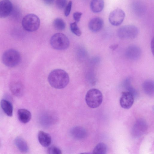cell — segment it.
I'll return each mask as SVG.
<instances>
[{
    "label": "cell",
    "mask_w": 154,
    "mask_h": 154,
    "mask_svg": "<svg viewBox=\"0 0 154 154\" xmlns=\"http://www.w3.org/2000/svg\"><path fill=\"white\" fill-rule=\"evenodd\" d=\"M48 153L50 154H61L62 153L61 149L58 147L52 146L49 147L48 150Z\"/></svg>",
    "instance_id": "cell-24"
},
{
    "label": "cell",
    "mask_w": 154,
    "mask_h": 154,
    "mask_svg": "<svg viewBox=\"0 0 154 154\" xmlns=\"http://www.w3.org/2000/svg\"><path fill=\"white\" fill-rule=\"evenodd\" d=\"M154 85V82L153 81L148 80L144 82L143 87L145 93L149 95L153 94Z\"/></svg>",
    "instance_id": "cell-20"
},
{
    "label": "cell",
    "mask_w": 154,
    "mask_h": 154,
    "mask_svg": "<svg viewBox=\"0 0 154 154\" xmlns=\"http://www.w3.org/2000/svg\"><path fill=\"white\" fill-rule=\"evenodd\" d=\"M53 25L54 28L59 31L64 30L66 27V23L65 22L60 18H56L53 21Z\"/></svg>",
    "instance_id": "cell-22"
},
{
    "label": "cell",
    "mask_w": 154,
    "mask_h": 154,
    "mask_svg": "<svg viewBox=\"0 0 154 154\" xmlns=\"http://www.w3.org/2000/svg\"><path fill=\"white\" fill-rule=\"evenodd\" d=\"M134 97L132 93L129 91L122 92L119 100L121 106L125 109L130 108L134 102Z\"/></svg>",
    "instance_id": "cell-8"
},
{
    "label": "cell",
    "mask_w": 154,
    "mask_h": 154,
    "mask_svg": "<svg viewBox=\"0 0 154 154\" xmlns=\"http://www.w3.org/2000/svg\"><path fill=\"white\" fill-rule=\"evenodd\" d=\"M13 8L12 2L10 0L0 1V18H4L8 17Z\"/></svg>",
    "instance_id": "cell-9"
},
{
    "label": "cell",
    "mask_w": 154,
    "mask_h": 154,
    "mask_svg": "<svg viewBox=\"0 0 154 154\" xmlns=\"http://www.w3.org/2000/svg\"><path fill=\"white\" fill-rule=\"evenodd\" d=\"M38 138L40 144L45 147L49 146L51 142V138L50 135L42 131L38 132Z\"/></svg>",
    "instance_id": "cell-12"
},
{
    "label": "cell",
    "mask_w": 154,
    "mask_h": 154,
    "mask_svg": "<svg viewBox=\"0 0 154 154\" xmlns=\"http://www.w3.org/2000/svg\"><path fill=\"white\" fill-rule=\"evenodd\" d=\"M2 59L5 65L8 67H13L19 64L21 60V56L16 50L9 49L3 53Z\"/></svg>",
    "instance_id": "cell-2"
},
{
    "label": "cell",
    "mask_w": 154,
    "mask_h": 154,
    "mask_svg": "<svg viewBox=\"0 0 154 154\" xmlns=\"http://www.w3.org/2000/svg\"><path fill=\"white\" fill-rule=\"evenodd\" d=\"M141 54V51L138 47L131 45L129 46L127 49L126 54L127 57L132 60L138 58Z\"/></svg>",
    "instance_id": "cell-13"
},
{
    "label": "cell",
    "mask_w": 154,
    "mask_h": 154,
    "mask_svg": "<svg viewBox=\"0 0 154 154\" xmlns=\"http://www.w3.org/2000/svg\"><path fill=\"white\" fill-rule=\"evenodd\" d=\"M1 107L5 114L9 117L13 114V107L11 103L6 99H2L0 102Z\"/></svg>",
    "instance_id": "cell-17"
},
{
    "label": "cell",
    "mask_w": 154,
    "mask_h": 154,
    "mask_svg": "<svg viewBox=\"0 0 154 154\" xmlns=\"http://www.w3.org/2000/svg\"><path fill=\"white\" fill-rule=\"evenodd\" d=\"M103 21L100 18L96 17L92 18L89 21L88 27L90 30L93 32H97L102 28Z\"/></svg>",
    "instance_id": "cell-11"
},
{
    "label": "cell",
    "mask_w": 154,
    "mask_h": 154,
    "mask_svg": "<svg viewBox=\"0 0 154 154\" xmlns=\"http://www.w3.org/2000/svg\"><path fill=\"white\" fill-rule=\"evenodd\" d=\"M17 115L19 121L24 124L29 122L32 117L30 112L25 109H19L17 111Z\"/></svg>",
    "instance_id": "cell-15"
},
{
    "label": "cell",
    "mask_w": 154,
    "mask_h": 154,
    "mask_svg": "<svg viewBox=\"0 0 154 154\" xmlns=\"http://www.w3.org/2000/svg\"><path fill=\"white\" fill-rule=\"evenodd\" d=\"M48 82L52 87L58 89L66 87L69 83V75L65 71L61 69H56L52 71L48 77Z\"/></svg>",
    "instance_id": "cell-1"
},
{
    "label": "cell",
    "mask_w": 154,
    "mask_h": 154,
    "mask_svg": "<svg viewBox=\"0 0 154 154\" xmlns=\"http://www.w3.org/2000/svg\"><path fill=\"white\" fill-rule=\"evenodd\" d=\"M70 134L74 138L80 140L84 138L86 135V132L83 128L76 126L70 130Z\"/></svg>",
    "instance_id": "cell-14"
},
{
    "label": "cell",
    "mask_w": 154,
    "mask_h": 154,
    "mask_svg": "<svg viewBox=\"0 0 154 154\" xmlns=\"http://www.w3.org/2000/svg\"><path fill=\"white\" fill-rule=\"evenodd\" d=\"M39 17L35 14H28L25 15L22 20V25L25 30L33 32L37 30L40 26Z\"/></svg>",
    "instance_id": "cell-5"
},
{
    "label": "cell",
    "mask_w": 154,
    "mask_h": 154,
    "mask_svg": "<svg viewBox=\"0 0 154 154\" xmlns=\"http://www.w3.org/2000/svg\"><path fill=\"white\" fill-rule=\"evenodd\" d=\"M70 29L71 32L75 35L79 36L82 34V32L78 26L76 22L72 23L70 24Z\"/></svg>",
    "instance_id": "cell-23"
},
{
    "label": "cell",
    "mask_w": 154,
    "mask_h": 154,
    "mask_svg": "<svg viewBox=\"0 0 154 154\" xmlns=\"http://www.w3.org/2000/svg\"><path fill=\"white\" fill-rule=\"evenodd\" d=\"M67 0H57L56 5L57 8L62 9L65 8L67 4Z\"/></svg>",
    "instance_id": "cell-25"
},
{
    "label": "cell",
    "mask_w": 154,
    "mask_h": 154,
    "mask_svg": "<svg viewBox=\"0 0 154 154\" xmlns=\"http://www.w3.org/2000/svg\"><path fill=\"white\" fill-rule=\"evenodd\" d=\"M72 5V2L71 1H70L65 7L64 15L66 17H67L69 15L71 11Z\"/></svg>",
    "instance_id": "cell-26"
},
{
    "label": "cell",
    "mask_w": 154,
    "mask_h": 154,
    "mask_svg": "<svg viewBox=\"0 0 154 154\" xmlns=\"http://www.w3.org/2000/svg\"><path fill=\"white\" fill-rule=\"evenodd\" d=\"M145 122L140 121L137 122L134 127V133L135 135L139 136L141 135L145 131L146 127Z\"/></svg>",
    "instance_id": "cell-19"
},
{
    "label": "cell",
    "mask_w": 154,
    "mask_h": 154,
    "mask_svg": "<svg viewBox=\"0 0 154 154\" xmlns=\"http://www.w3.org/2000/svg\"><path fill=\"white\" fill-rule=\"evenodd\" d=\"M50 43L53 48L58 50L66 49L70 45L68 37L60 33H56L53 35L50 39Z\"/></svg>",
    "instance_id": "cell-4"
},
{
    "label": "cell",
    "mask_w": 154,
    "mask_h": 154,
    "mask_svg": "<svg viewBox=\"0 0 154 154\" xmlns=\"http://www.w3.org/2000/svg\"><path fill=\"white\" fill-rule=\"evenodd\" d=\"M54 1V0H43L45 4L48 5L52 4L53 3Z\"/></svg>",
    "instance_id": "cell-28"
},
{
    "label": "cell",
    "mask_w": 154,
    "mask_h": 154,
    "mask_svg": "<svg viewBox=\"0 0 154 154\" xmlns=\"http://www.w3.org/2000/svg\"><path fill=\"white\" fill-rule=\"evenodd\" d=\"M107 151L106 145L104 143H98L94 148L92 153L95 154H105Z\"/></svg>",
    "instance_id": "cell-21"
},
{
    "label": "cell",
    "mask_w": 154,
    "mask_h": 154,
    "mask_svg": "<svg viewBox=\"0 0 154 154\" xmlns=\"http://www.w3.org/2000/svg\"><path fill=\"white\" fill-rule=\"evenodd\" d=\"M82 14V13L81 12H76L74 13L73 16V18L75 21V22L77 23L80 21Z\"/></svg>",
    "instance_id": "cell-27"
},
{
    "label": "cell",
    "mask_w": 154,
    "mask_h": 154,
    "mask_svg": "<svg viewBox=\"0 0 154 154\" xmlns=\"http://www.w3.org/2000/svg\"><path fill=\"white\" fill-rule=\"evenodd\" d=\"M9 87L11 93L15 96L20 97L22 96L23 94V86L20 82H12L10 83Z\"/></svg>",
    "instance_id": "cell-10"
},
{
    "label": "cell",
    "mask_w": 154,
    "mask_h": 154,
    "mask_svg": "<svg viewBox=\"0 0 154 154\" xmlns=\"http://www.w3.org/2000/svg\"><path fill=\"white\" fill-rule=\"evenodd\" d=\"M125 15V13L123 10L120 8H117L110 13L109 16V20L112 25L118 26L123 22Z\"/></svg>",
    "instance_id": "cell-7"
},
{
    "label": "cell",
    "mask_w": 154,
    "mask_h": 154,
    "mask_svg": "<svg viewBox=\"0 0 154 154\" xmlns=\"http://www.w3.org/2000/svg\"><path fill=\"white\" fill-rule=\"evenodd\" d=\"M104 5L103 0H92L90 4V8L93 12L98 13L102 11Z\"/></svg>",
    "instance_id": "cell-18"
},
{
    "label": "cell",
    "mask_w": 154,
    "mask_h": 154,
    "mask_svg": "<svg viewBox=\"0 0 154 154\" xmlns=\"http://www.w3.org/2000/svg\"><path fill=\"white\" fill-rule=\"evenodd\" d=\"M1 141L0 140V147L1 146Z\"/></svg>",
    "instance_id": "cell-30"
},
{
    "label": "cell",
    "mask_w": 154,
    "mask_h": 154,
    "mask_svg": "<svg viewBox=\"0 0 154 154\" xmlns=\"http://www.w3.org/2000/svg\"><path fill=\"white\" fill-rule=\"evenodd\" d=\"M14 143L20 152L26 153L29 151V148L28 144L22 137L19 136L17 137L14 140Z\"/></svg>",
    "instance_id": "cell-16"
},
{
    "label": "cell",
    "mask_w": 154,
    "mask_h": 154,
    "mask_svg": "<svg viewBox=\"0 0 154 154\" xmlns=\"http://www.w3.org/2000/svg\"><path fill=\"white\" fill-rule=\"evenodd\" d=\"M103 95L101 92L96 88L89 90L85 95V100L88 106L92 108L99 106L103 101Z\"/></svg>",
    "instance_id": "cell-3"
},
{
    "label": "cell",
    "mask_w": 154,
    "mask_h": 154,
    "mask_svg": "<svg viewBox=\"0 0 154 154\" xmlns=\"http://www.w3.org/2000/svg\"><path fill=\"white\" fill-rule=\"evenodd\" d=\"M138 33V28L133 25L122 26L119 28L117 31L118 37L123 39L134 38L137 36Z\"/></svg>",
    "instance_id": "cell-6"
},
{
    "label": "cell",
    "mask_w": 154,
    "mask_h": 154,
    "mask_svg": "<svg viewBox=\"0 0 154 154\" xmlns=\"http://www.w3.org/2000/svg\"><path fill=\"white\" fill-rule=\"evenodd\" d=\"M117 45H112L111 46V48L112 49H115L116 47H117Z\"/></svg>",
    "instance_id": "cell-29"
}]
</instances>
